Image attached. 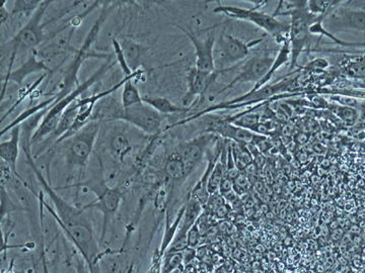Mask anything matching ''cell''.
Listing matches in <instances>:
<instances>
[{"mask_svg":"<svg viewBox=\"0 0 365 273\" xmlns=\"http://www.w3.org/2000/svg\"><path fill=\"white\" fill-rule=\"evenodd\" d=\"M24 153H25L26 161L34 171L40 186L45 191L46 195L50 197L54 206V208H52L44 200L46 210L51 215L55 223L65 233L67 239L74 244V247L78 249V252L87 261L90 267L92 268L98 265L101 257L100 249H99L98 240L94 235L91 219L87 213V211L68 204L56 193V189L53 188L51 184L44 177L43 173L35 163L32 149L25 150Z\"/></svg>","mask_w":365,"mask_h":273,"instance_id":"1","label":"cell"},{"mask_svg":"<svg viewBox=\"0 0 365 273\" xmlns=\"http://www.w3.org/2000/svg\"><path fill=\"white\" fill-rule=\"evenodd\" d=\"M52 1H48V0L42 1L41 6L31 17L28 23L19 30L15 37L2 46V52L6 51L8 55V67L6 74L12 71L13 64L19 53L28 52V51L31 53L32 51L38 49L47 41L45 28L49 24L55 21V19H50L47 23H43V19Z\"/></svg>","mask_w":365,"mask_h":273,"instance_id":"2","label":"cell"},{"mask_svg":"<svg viewBox=\"0 0 365 273\" xmlns=\"http://www.w3.org/2000/svg\"><path fill=\"white\" fill-rule=\"evenodd\" d=\"M266 4H267L266 1H259L258 6L245 8L234 6H221L219 3L213 12L222 13L237 21L253 24L261 30H265L268 35L275 39L277 44L282 45L287 39H289L290 24L283 23L269 13L262 12L261 8Z\"/></svg>","mask_w":365,"mask_h":273,"instance_id":"3","label":"cell"},{"mask_svg":"<svg viewBox=\"0 0 365 273\" xmlns=\"http://www.w3.org/2000/svg\"><path fill=\"white\" fill-rule=\"evenodd\" d=\"M116 63L117 62L112 60V56L110 57L109 59L105 60V63L101 66L100 69L96 70L89 79H87L85 82L81 83L69 96H66L63 100L57 103L56 105H53L51 109L45 114L38 129H37V131L35 132L34 135H33L32 144H39L42 141L49 138V136L52 135L53 132L56 130L57 125L59 124V121H60L61 116H62L65 109H67L74 100L80 98L81 94H85L94 83L98 82L107 72H109L110 70L115 66Z\"/></svg>","mask_w":365,"mask_h":273,"instance_id":"4","label":"cell"},{"mask_svg":"<svg viewBox=\"0 0 365 273\" xmlns=\"http://www.w3.org/2000/svg\"><path fill=\"white\" fill-rule=\"evenodd\" d=\"M263 41L264 37H260L251 42H244L228 33H221L217 37L213 52L215 71L221 74L234 69L250 56L253 48Z\"/></svg>","mask_w":365,"mask_h":273,"instance_id":"5","label":"cell"},{"mask_svg":"<svg viewBox=\"0 0 365 273\" xmlns=\"http://www.w3.org/2000/svg\"><path fill=\"white\" fill-rule=\"evenodd\" d=\"M101 124L102 123L92 121L78 134L65 141L67 143L65 160L68 169H78L81 173L87 168L90 156L94 151V145L98 140Z\"/></svg>","mask_w":365,"mask_h":273,"instance_id":"6","label":"cell"},{"mask_svg":"<svg viewBox=\"0 0 365 273\" xmlns=\"http://www.w3.org/2000/svg\"><path fill=\"white\" fill-rule=\"evenodd\" d=\"M85 188L96 195L94 200L87 202L81 209L85 211H99L103 215L102 237L100 241H104L108 224L115 217L122 202V193L117 188L108 186L104 182H91V184H81Z\"/></svg>","mask_w":365,"mask_h":273,"instance_id":"7","label":"cell"},{"mask_svg":"<svg viewBox=\"0 0 365 273\" xmlns=\"http://www.w3.org/2000/svg\"><path fill=\"white\" fill-rule=\"evenodd\" d=\"M289 43L291 49L290 58V69H294L298 66V58L309 45V26L318 19L319 15H314L309 12V8H300L290 15Z\"/></svg>","mask_w":365,"mask_h":273,"instance_id":"8","label":"cell"},{"mask_svg":"<svg viewBox=\"0 0 365 273\" xmlns=\"http://www.w3.org/2000/svg\"><path fill=\"white\" fill-rule=\"evenodd\" d=\"M122 122L133 125L147 136H158L164 132V116L145 103L124 109Z\"/></svg>","mask_w":365,"mask_h":273,"instance_id":"9","label":"cell"},{"mask_svg":"<svg viewBox=\"0 0 365 273\" xmlns=\"http://www.w3.org/2000/svg\"><path fill=\"white\" fill-rule=\"evenodd\" d=\"M325 28L331 34L340 32H365V10L348 6L347 1L324 19Z\"/></svg>","mask_w":365,"mask_h":273,"instance_id":"10","label":"cell"},{"mask_svg":"<svg viewBox=\"0 0 365 273\" xmlns=\"http://www.w3.org/2000/svg\"><path fill=\"white\" fill-rule=\"evenodd\" d=\"M275 56L269 52L262 53V54L250 57L247 60H245V62L239 64V73L226 87L221 88L219 94L235 87V85H241V83L257 85L269 71L272 64L274 62Z\"/></svg>","mask_w":365,"mask_h":273,"instance_id":"11","label":"cell"},{"mask_svg":"<svg viewBox=\"0 0 365 273\" xmlns=\"http://www.w3.org/2000/svg\"><path fill=\"white\" fill-rule=\"evenodd\" d=\"M175 26L184 33L185 36L190 39L193 47H194L195 67L200 71L213 73L215 71L213 52H214L215 41H217L214 34H210L205 39H201L190 30L182 28V26L175 25Z\"/></svg>","mask_w":365,"mask_h":273,"instance_id":"12","label":"cell"},{"mask_svg":"<svg viewBox=\"0 0 365 273\" xmlns=\"http://www.w3.org/2000/svg\"><path fill=\"white\" fill-rule=\"evenodd\" d=\"M219 75V73L217 71H214L213 73L200 71L195 66L190 68L188 75H187L188 90H187L186 94L182 96L181 105L192 109L196 101H197V98L205 94L211 83L217 78Z\"/></svg>","mask_w":365,"mask_h":273,"instance_id":"13","label":"cell"},{"mask_svg":"<svg viewBox=\"0 0 365 273\" xmlns=\"http://www.w3.org/2000/svg\"><path fill=\"white\" fill-rule=\"evenodd\" d=\"M39 72L52 73L51 70L46 65V63L39 58L37 50H34L30 53L25 63L22 64L17 69L12 70L10 73L6 74L2 79L3 80V87H2L1 92L2 100H4V96H6V87H8V82L17 83V85H23L24 81L30 75L39 73Z\"/></svg>","mask_w":365,"mask_h":273,"instance_id":"14","label":"cell"},{"mask_svg":"<svg viewBox=\"0 0 365 273\" xmlns=\"http://www.w3.org/2000/svg\"><path fill=\"white\" fill-rule=\"evenodd\" d=\"M195 169L176 149L167 157L164 165V176L170 184H182Z\"/></svg>","mask_w":365,"mask_h":273,"instance_id":"15","label":"cell"},{"mask_svg":"<svg viewBox=\"0 0 365 273\" xmlns=\"http://www.w3.org/2000/svg\"><path fill=\"white\" fill-rule=\"evenodd\" d=\"M21 134L22 127H13L10 131V138L8 141H4L0 144V158L1 161L6 163L10 167L13 174L19 179L24 180L21 174L17 171V159L19 156V149H21Z\"/></svg>","mask_w":365,"mask_h":273,"instance_id":"16","label":"cell"},{"mask_svg":"<svg viewBox=\"0 0 365 273\" xmlns=\"http://www.w3.org/2000/svg\"><path fill=\"white\" fill-rule=\"evenodd\" d=\"M114 94L103 98L96 103L92 112V121L96 122H114V121H122L124 107L122 103H119Z\"/></svg>","mask_w":365,"mask_h":273,"instance_id":"17","label":"cell"},{"mask_svg":"<svg viewBox=\"0 0 365 273\" xmlns=\"http://www.w3.org/2000/svg\"><path fill=\"white\" fill-rule=\"evenodd\" d=\"M185 211H186V204L180 209L178 211L177 215L173 222L170 223L169 221V211H166V228H164V236H162V244L158 249V259L162 261L167 250L170 247L171 244L173 243L176 235H177L178 230L181 226L182 218H184Z\"/></svg>","mask_w":365,"mask_h":273,"instance_id":"18","label":"cell"},{"mask_svg":"<svg viewBox=\"0 0 365 273\" xmlns=\"http://www.w3.org/2000/svg\"><path fill=\"white\" fill-rule=\"evenodd\" d=\"M290 58H291V49H290L289 39H288L282 45H280V49H279L278 53H277L276 56H275L274 62L272 64L271 68H270L268 73L265 75V77H264L261 81H259L257 85H255L250 91H257V90L261 89L262 87H266L268 82L273 78L275 73H276L282 66H285V64L290 63Z\"/></svg>","mask_w":365,"mask_h":273,"instance_id":"19","label":"cell"},{"mask_svg":"<svg viewBox=\"0 0 365 273\" xmlns=\"http://www.w3.org/2000/svg\"><path fill=\"white\" fill-rule=\"evenodd\" d=\"M120 44L125 58H126L127 63H128L132 71L135 72L142 69L140 66H142V60L144 59L145 52L144 46L136 43L131 39H123Z\"/></svg>","mask_w":365,"mask_h":273,"instance_id":"20","label":"cell"},{"mask_svg":"<svg viewBox=\"0 0 365 273\" xmlns=\"http://www.w3.org/2000/svg\"><path fill=\"white\" fill-rule=\"evenodd\" d=\"M142 74H144V70L140 69L136 71L133 76L127 77L126 82L123 85L122 98H121V103L124 109H128L138 103H144V98L134 83V80L136 78H140Z\"/></svg>","mask_w":365,"mask_h":273,"instance_id":"21","label":"cell"},{"mask_svg":"<svg viewBox=\"0 0 365 273\" xmlns=\"http://www.w3.org/2000/svg\"><path fill=\"white\" fill-rule=\"evenodd\" d=\"M79 98L74 100V103L65 109L62 116H61L60 121H59V124L57 125L56 130H55L52 135L49 136L51 140H54V144L71 129L72 125H74V121H76V116H78L79 109H80Z\"/></svg>","mask_w":365,"mask_h":273,"instance_id":"22","label":"cell"},{"mask_svg":"<svg viewBox=\"0 0 365 273\" xmlns=\"http://www.w3.org/2000/svg\"><path fill=\"white\" fill-rule=\"evenodd\" d=\"M144 103L151 105L155 111L160 112L162 116L164 114H182L190 111V107H185L181 105H176L173 101L162 96H144Z\"/></svg>","mask_w":365,"mask_h":273,"instance_id":"23","label":"cell"},{"mask_svg":"<svg viewBox=\"0 0 365 273\" xmlns=\"http://www.w3.org/2000/svg\"><path fill=\"white\" fill-rule=\"evenodd\" d=\"M109 149L113 157H115L119 161H123L125 157L131 153L133 146H132L128 136L124 132H117L110 138Z\"/></svg>","mask_w":365,"mask_h":273,"instance_id":"24","label":"cell"},{"mask_svg":"<svg viewBox=\"0 0 365 273\" xmlns=\"http://www.w3.org/2000/svg\"><path fill=\"white\" fill-rule=\"evenodd\" d=\"M324 19L325 17H318V19L309 26V34L316 35V36L318 35V36L321 37V39H322L323 37H327V39H331L334 44L340 46V47H365V43H350V42H345L341 39H338L335 35L331 34V33L325 28Z\"/></svg>","mask_w":365,"mask_h":273,"instance_id":"25","label":"cell"},{"mask_svg":"<svg viewBox=\"0 0 365 273\" xmlns=\"http://www.w3.org/2000/svg\"><path fill=\"white\" fill-rule=\"evenodd\" d=\"M230 148H232V156H234L235 166L241 173H244L246 167L253 163L252 153L248 145L230 142Z\"/></svg>","mask_w":365,"mask_h":273,"instance_id":"26","label":"cell"},{"mask_svg":"<svg viewBox=\"0 0 365 273\" xmlns=\"http://www.w3.org/2000/svg\"><path fill=\"white\" fill-rule=\"evenodd\" d=\"M46 78H47V73L40 76L36 81H34V82L32 83V85H26L25 87H22L21 89L19 90V94H17V100L12 103V107L8 109V112H6V114H2L1 123L6 120V116H10V114H12L19 105H21L26 98H31V96L39 89L40 85L45 81Z\"/></svg>","mask_w":365,"mask_h":273,"instance_id":"27","label":"cell"},{"mask_svg":"<svg viewBox=\"0 0 365 273\" xmlns=\"http://www.w3.org/2000/svg\"><path fill=\"white\" fill-rule=\"evenodd\" d=\"M344 1H324V0H309L307 2L309 12L319 17H325L339 8Z\"/></svg>","mask_w":365,"mask_h":273,"instance_id":"28","label":"cell"},{"mask_svg":"<svg viewBox=\"0 0 365 273\" xmlns=\"http://www.w3.org/2000/svg\"><path fill=\"white\" fill-rule=\"evenodd\" d=\"M353 60L349 61L345 68V73L350 78L365 80V53L362 55L353 57Z\"/></svg>","mask_w":365,"mask_h":273,"instance_id":"29","label":"cell"},{"mask_svg":"<svg viewBox=\"0 0 365 273\" xmlns=\"http://www.w3.org/2000/svg\"><path fill=\"white\" fill-rule=\"evenodd\" d=\"M329 109L342 120L343 122L346 123L347 125H350L355 124L358 120V112L355 109L350 107H345V105H337V103H330Z\"/></svg>","mask_w":365,"mask_h":273,"instance_id":"30","label":"cell"},{"mask_svg":"<svg viewBox=\"0 0 365 273\" xmlns=\"http://www.w3.org/2000/svg\"><path fill=\"white\" fill-rule=\"evenodd\" d=\"M42 1L40 0H17L13 2V15H31L32 17L39 6H41Z\"/></svg>","mask_w":365,"mask_h":273,"instance_id":"31","label":"cell"},{"mask_svg":"<svg viewBox=\"0 0 365 273\" xmlns=\"http://www.w3.org/2000/svg\"><path fill=\"white\" fill-rule=\"evenodd\" d=\"M162 273H173L184 265L182 253H166L164 258H162Z\"/></svg>","mask_w":365,"mask_h":273,"instance_id":"32","label":"cell"},{"mask_svg":"<svg viewBox=\"0 0 365 273\" xmlns=\"http://www.w3.org/2000/svg\"><path fill=\"white\" fill-rule=\"evenodd\" d=\"M112 45L114 48V56L116 58V62L120 66V69L122 70L124 73V77L133 76L135 72L132 71L131 68L129 67L128 63H127L126 58H125L124 53H123L122 47H121L120 41H118L116 37L112 39Z\"/></svg>","mask_w":365,"mask_h":273,"instance_id":"33","label":"cell"},{"mask_svg":"<svg viewBox=\"0 0 365 273\" xmlns=\"http://www.w3.org/2000/svg\"><path fill=\"white\" fill-rule=\"evenodd\" d=\"M25 210L24 206H19L10 197L8 189L1 186V219H6V215L15 211Z\"/></svg>","mask_w":365,"mask_h":273,"instance_id":"34","label":"cell"},{"mask_svg":"<svg viewBox=\"0 0 365 273\" xmlns=\"http://www.w3.org/2000/svg\"><path fill=\"white\" fill-rule=\"evenodd\" d=\"M251 187H252V182L248 179L246 173H241L237 176V178L234 179V191L239 197H241L244 193H248Z\"/></svg>","mask_w":365,"mask_h":273,"instance_id":"35","label":"cell"},{"mask_svg":"<svg viewBox=\"0 0 365 273\" xmlns=\"http://www.w3.org/2000/svg\"><path fill=\"white\" fill-rule=\"evenodd\" d=\"M72 264H74V272L76 273H91V267L87 261L83 258V255L78 252V249L74 247V254L71 257Z\"/></svg>","mask_w":365,"mask_h":273,"instance_id":"36","label":"cell"},{"mask_svg":"<svg viewBox=\"0 0 365 273\" xmlns=\"http://www.w3.org/2000/svg\"><path fill=\"white\" fill-rule=\"evenodd\" d=\"M187 238H188V247L196 249L201 245V240L202 238H203V235L200 232L198 222H196V223L193 224L192 228L189 230Z\"/></svg>","mask_w":365,"mask_h":273,"instance_id":"37","label":"cell"},{"mask_svg":"<svg viewBox=\"0 0 365 273\" xmlns=\"http://www.w3.org/2000/svg\"><path fill=\"white\" fill-rule=\"evenodd\" d=\"M232 191H234V180L230 179L228 175L224 176L221 186H219V193L223 197V195H228V193Z\"/></svg>","mask_w":365,"mask_h":273,"instance_id":"38","label":"cell"},{"mask_svg":"<svg viewBox=\"0 0 365 273\" xmlns=\"http://www.w3.org/2000/svg\"><path fill=\"white\" fill-rule=\"evenodd\" d=\"M182 263L184 266L190 265L196 258V250L194 248L188 247L182 251Z\"/></svg>","mask_w":365,"mask_h":273,"instance_id":"39","label":"cell"},{"mask_svg":"<svg viewBox=\"0 0 365 273\" xmlns=\"http://www.w3.org/2000/svg\"><path fill=\"white\" fill-rule=\"evenodd\" d=\"M230 208L228 204H222L221 206H219L217 211H214V215L217 219H224V218L228 217V213H230Z\"/></svg>","mask_w":365,"mask_h":273,"instance_id":"40","label":"cell"},{"mask_svg":"<svg viewBox=\"0 0 365 273\" xmlns=\"http://www.w3.org/2000/svg\"><path fill=\"white\" fill-rule=\"evenodd\" d=\"M354 109L358 112V120L365 121V100H357Z\"/></svg>","mask_w":365,"mask_h":273,"instance_id":"41","label":"cell"},{"mask_svg":"<svg viewBox=\"0 0 365 273\" xmlns=\"http://www.w3.org/2000/svg\"><path fill=\"white\" fill-rule=\"evenodd\" d=\"M6 2L3 1L1 6H0V23H1V25H4V24L8 21V19H10V13H8V10H6Z\"/></svg>","mask_w":365,"mask_h":273,"instance_id":"42","label":"cell"},{"mask_svg":"<svg viewBox=\"0 0 365 273\" xmlns=\"http://www.w3.org/2000/svg\"><path fill=\"white\" fill-rule=\"evenodd\" d=\"M342 231L335 230L332 233V240H334V241H338V240H340L341 238H342Z\"/></svg>","mask_w":365,"mask_h":273,"instance_id":"43","label":"cell"},{"mask_svg":"<svg viewBox=\"0 0 365 273\" xmlns=\"http://www.w3.org/2000/svg\"><path fill=\"white\" fill-rule=\"evenodd\" d=\"M232 256H235L234 258L241 259V257H243V253H241V251L239 250V249H235L234 252H232Z\"/></svg>","mask_w":365,"mask_h":273,"instance_id":"44","label":"cell"},{"mask_svg":"<svg viewBox=\"0 0 365 273\" xmlns=\"http://www.w3.org/2000/svg\"><path fill=\"white\" fill-rule=\"evenodd\" d=\"M354 88H359V89L365 90V82L357 83V85H354Z\"/></svg>","mask_w":365,"mask_h":273,"instance_id":"45","label":"cell"},{"mask_svg":"<svg viewBox=\"0 0 365 273\" xmlns=\"http://www.w3.org/2000/svg\"><path fill=\"white\" fill-rule=\"evenodd\" d=\"M257 251H259V252L263 253L265 252L266 249L263 247L262 245H258L256 247Z\"/></svg>","mask_w":365,"mask_h":273,"instance_id":"46","label":"cell"},{"mask_svg":"<svg viewBox=\"0 0 365 273\" xmlns=\"http://www.w3.org/2000/svg\"><path fill=\"white\" fill-rule=\"evenodd\" d=\"M364 253H365V249H364Z\"/></svg>","mask_w":365,"mask_h":273,"instance_id":"47","label":"cell"}]
</instances>
